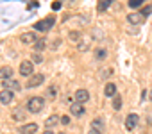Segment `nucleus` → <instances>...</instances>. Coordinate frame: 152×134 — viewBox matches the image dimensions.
I'll use <instances>...</instances> for the list:
<instances>
[{"label":"nucleus","instance_id":"nucleus-1","mask_svg":"<svg viewBox=\"0 0 152 134\" xmlns=\"http://www.w3.org/2000/svg\"><path fill=\"white\" fill-rule=\"evenodd\" d=\"M43 107H45V98H43V97H31V98L27 100V111H29V113L38 114V113L43 111Z\"/></svg>","mask_w":152,"mask_h":134},{"label":"nucleus","instance_id":"nucleus-2","mask_svg":"<svg viewBox=\"0 0 152 134\" xmlns=\"http://www.w3.org/2000/svg\"><path fill=\"white\" fill-rule=\"evenodd\" d=\"M54 23H56V18H54V16H48V18L39 20L38 23H34V29L39 31V32H47V31H50V29L54 27Z\"/></svg>","mask_w":152,"mask_h":134},{"label":"nucleus","instance_id":"nucleus-3","mask_svg":"<svg viewBox=\"0 0 152 134\" xmlns=\"http://www.w3.org/2000/svg\"><path fill=\"white\" fill-rule=\"evenodd\" d=\"M32 72H34V63L32 61L20 63V75L22 77H29V75H32Z\"/></svg>","mask_w":152,"mask_h":134},{"label":"nucleus","instance_id":"nucleus-4","mask_svg":"<svg viewBox=\"0 0 152 134\" xmlns=\"http://www.w3.org/2000/svg\"><path fill=\"white\" fill-rule=\"evenodd\" d=\"M43 82H45V75L36 74V75H32V77L27 81V88H38V86H41Z\"/></svg>","mask_w":152,"mask_h":134},{"label":"nucleus","instance_id":"nucleus-5","mask_svg":"<svg viewBox=\"0 0 152 134\" xmlns=\"http://www.w3.org/2000/svg\"><path fill=\"white\" fill-rule=\"evenodd\" d=\"M138 122H140V116H138L136 113H131V114L125 118V129H127V130H134V127L138 125Z\"/></svg>","mask_w":152,"mask_h":134},{"label":"nucleus","instance_id":"nucleus-6","mask_svg":"<svg viewBox=\"0 0 152 134\" xmlns=\"http://www.w3.org/2000/svg\"><path fill=\"white\" fill-rule=\"evenodd\" d=\"M2 84H4V90H9V91H20V88H22L16 79H6V81H2Z\"/></svg>","mask_w":152,"mask_h":134},{"label":"nucleus","instance_id":"nucleus-7","mask_svg":"<svg viewBox=\"0 0 152 134\" xmlns=\"http://www.w3.org/2000/svg\"><path fill=\"white\" fill-rule=\"evenodd\" d=\"M11 116H13L15 122H23V120H27V113H25L23 107H15V109L11 111Z\"/></svg>","mask_w":152,"mask_h":134},{"label":"nucleus","instance_id":"nucleus-8","mask_svg":"<svg viewBox=\"0 0 152 134\" xmlns=\"http://www.w3.org/2000/svg\"><path fill=\"white\" fill-rule=\"evenodd\" d=\"M13 98H15V91H9V90H4V91H0V104H4V106H9Z\"/></svg>","mask_w":152,"mask_h":134},{"label":"nucleus","instance_id":"nucleus-9","mask_svg":"<svg viewBox=\"0 0 152 134\" xmlns=\"http://www.w3.org/2000/svg\"><path fill=\"white\" fill-rule=\"evenodd\" d=\"M20 39H22V43L31 45V43H36V41H38V34H36V32H32V31H29V32L22 34V36H20Z\"/></svg>","mask_w":152,"mask_h":134},{"label":"nucleus","instance_id":"nucleus-10","mask_svg":"<svg viewBox=\"0 0 152 134\" xmlns=\"http://www.w3.org/2000/svg\"><path fill=\"white\" fill-rule=\"evenodd\" d=\"M143 20H145V16L141 13H131V15H127V22L132 23V25H140V23H143Z\"/></svg>","mask_w":152,"mask_h":134},{"label":"nucleus","instance_id":"nucleus-11","mask_svg":"<svg viewBox=\"0 0 152 134\" xmlns=\"http://www.w3.org/2000/svg\"><path fill=\"white\" fill-rule=\"evenodd\" d=\"M70 113H72L73 116H83V114H84V106H83L81 102H73V104L70 106Z\"/></svg>","mask_w":152,"mask_h":134},{"label":"nucleus","instance_id":"nucleus-12","mask_svg":"<svg viewBox=\"0 0 152 134\" xmlns=\"http://www.w3.org/2000/svg\"><path fill=\"white\" fill-rule=\"evenodd\" d=\"M88 100H90V93H88V90H77V91H75V102L84 104V102H88Z\"/></svg>","mask_w":152,"mask_h":134},{"label":"nucleus","instance_id":"nucleus-13","mask_svg":"<svg viewBox=\"0 0 152 134\" xmlns=\"http://www.w3.org/2000/svg\"><path fill=\"white\" fill-rule=\"evenodd\" d=\"M38 132V125L36 123H25L20 127V134H36Z\"/></svg>","mask_w":152,"mask_h":134},{"label":"nucleus","instance_id":"nucleus-14","mask_svg":"<svg viewBox=\"0 0 152 134\" xmlns=\"http://www.w3.org/2000/svg\"><path fill=\"white\" fill-rule=\"evenodd\" d=\"M90 47H91V38H90V36H83V38L79 39V50H81V52H86Z\"/></svg>","mask_w":152,"mask_h":134},{"label":"nucleus","instance_id":"nucleus-15","mask_svg":"<svg viewBox=\"0 0 152 134\" xmlns=\"http://www.w3.org/2000/svg\"><path fill=\"white\" fill-rule=\"evenodd\" d=\"M6 79H13V68L11 66H2V68H0V81H6Z\"/></svg>","mask_w":152,"mask_h":134},{"label":"nucleus","instance_id":"nucleus-16","mask_svg":"<svg viewBox=\"0 0 152 134\" xmlns=\"http://www.w3.org/2000/svg\"><path fill=\"white\" fill-rule=\"evenodd\" d=\"M104 95H106V97H115V95H118V93H116V86H115L113 82H107L106 88H104Z\"/></svg>","mask_w":152,"mask_h":134},{"label":"nucleus","instance_id":"nucleus-17","mask_svg":"<svg viewBox=\"0 0 152 134\" xmlns=\"http://www.w3.org/2000/svg\"><path fill=\"white\" fill-rule=\"evenodd\" d=\"M57 123H61V116H57V114H52V116H48L47 120H45V125L50 129V127H54V125H57Z\"/></svg>","mask_w":152,"mask_h":134},{"label":"nucleus","instance_id":"nucleus-18","mask_svg":"<svg viewBox=\"0 0 152 134\" xmlns=\"http://www.w3.org/2000/svg\"><path fill=\"white\" fill-rule=\"evenodd\" d=\"M91 127L102 132V130H104V120H102V118H93V120H91Z\"/></svg>","mask_w":152,"mask_h":134},{"label":"nucleus","instance_id":"nucleus-19","mask_svg":"<svg viewBox=\"0 0 152 134\" xmlns=\"http://www.w3.org/2000/svg\"><path fill=\"white\" fill-rule=\"evenodd\" d=\"M113 4V0H99V4H97V9L102 13V11H106L109 6Z\"/></svg>","mask_w":152,"mask_h":134},{"label":"nucleus","instance_id":"nucleus-20","mask_svg":"<svg viewBox=\"0 0 152 134\" xmlns=\"http://www.w3.org/2000/svg\"><path fill=\"white\" fill-rule=\"evenodd\" d=\"M106 55H107V50H106V48H97V50H95V59H97V61L106 59Z\"/></svg>","mask_w":152,"mask_h":134},{"label":"nucleus","instance_id":"nucleus-21","mask_svg":"<svg viewBox=\"0 0 152 134\" xmlns=\"http://www.w3.org/2000/svg\"><path fill=\"white\" fill-rule=\"evenodd\" d=\"M113 109L115 111H120L122 109V97L120 95H115L113 97Z\"/></svg>","mask_w":152,"mask_h":134},{"label":"nucleus","instance_id":"nucleus-22","mask_svg":"<svg viewBox=\"0 0 152 134\" xmlns=\"http://www.w3.org/2000/svg\"><path fill=\"white\" fill-rule=\"evenodd\" d=\"M57 97V86H48L47 88V98H56Z\"/></svg>","mask_w":152,"mask_h":134},{"label":"nucleus","instance_id":"nucleus-23","mask_svg":"<svg viewBox=\"0 0 152 134\" xmlns=\"http://www.w3.org/2000/svg\"><path fill=\"white\" fill-rule=\"evenodd\" d=\"M45 47H47V41L41 38V39H38L36 43H34V48H36V52H41V50H45Z\"/></svg>","mask_w":152,"mask_h":134},{"label":"nucleus","instance_id":"nucleus-24","mask_svg":"<svg viewBox=\"0 0 152 134\" xmlns=\"http://www.w3.org/2000/svg\"><path fill=\"white\" fill-rule=\"evenodd\" d=\"M145 2V0H129V7H132V9H138L141 4Z\"/></svg>","mask_w":152,"mask_h":134},{"label":"nucleus","instance_id":"nucleus-25","mask_svg":"<svg viewBox=\"0 0 152 134\" xmlns=\"http://www.w3.org/2000/svg\"><path fill=\"white\" fill-rule=\"evenodd\" d=\"M81 38H83V34H81L79 31H72V32H70V39H73V41H79Z\"/></svg>","mask_w":152,"mask_h":134},{"label":"nucleus","instance_id":"nucleus-26","mask_svg":"<svg viewBox=\"0 0 152 134\" xmlns=\"http://www.w3.org/2000/svg\"><path fill=\"white\" fill-rule=\"evenodd\" d=\"M43 61V57H41V54L39 52H36L34 55H32V63H41Z\"/></svg>","mask_w":152,"mask_h":134},{"label":"nucleus","instance_id":"nucleus-27","mask_svg":"<svg viewBox=\"0 0 152 134\" xmlns=\"http://www.w3.org/2000/svg\"><path fill=\"white\" fill-rule=\"evenodd\" d=\"M111 74H113V70H111V68H107V70H104V72L100 74V75H102L100 79H107V75H111Z\"/></svg>","mask_w":152,"mask_h":134},{"label":"nucleus","instance_id":"nucleus-28","mask_svg":"<svg viewBox=\"0 0 152 134\" xmlns=\"http://www.w3.org/2000/svg\"><path fill=\"white\" fill-rule=\"evenodd\" d=\"M150 13H152V6H150V7H143V9H141V15H143V16H148Z\"/></svg>","mask_w":152,"mask_h":134},{"label":"nucleus","instance_id":"nucleus-29","mask_svg":"<svg viewBox=\"0 0 152 134\" xmlns=\"http://www.w3.org/2000/svg\"><path fill=\"white\" fill-rule=\"evenodd\" d=\"M61 123H63V125H68V123H70V116H68V114L61 116Z\"/></svg>","mask_w":152,"mask_h":134},{"label":"nucleus","instance_id":"nucleus-30","mask_svg":"<svg viewBox=\"0 0 152 134\" xmlns=\"http://www.w3.org/2000/svg\"><path fill=\"white\" fill-rule=\"evenodd\" d=\"M52 9H54V11H59V9H61V4H59V2H54V4H52Z\"/></svg>","mask_w":152,"mask_h":134},{"label":"nucleus","instance_id":"nucleus-31","mask_svg":"<svg viewBox=\"0 0 152 134\" xmlns=\"http://www.w3.org/2000/svg\"><path fill=\"white\" fill-rule=\"evenodd\" d=\"M88 134H102V132H100V130H97V129H93V127H91V130H90V132H88Z\"/></svg>","mask_w":152,"mask_h":134},{"label":"nucleus","instance_id":"nucleus-32","mask_svg":"<svg viewBox=\"0 0 152 134\" xmlns=\"http://www.w3.org/2000/svg\"><path fill=\"white\" fill-rule=\"evenodd\" d=\"M43 134H54V132H50V130H45V132H43Z\"/></svg>","mask_w":152,"mask_h":134},{"label":"nucleus","instance_id":"nucleus-33","mask_svg":"<svg viewBox=\"0 0 152 134\" xmlns=\"http://www.w3.org/2000/svg\"><path fill=\"white\" fill-rule=\"evenodd\" d=\"M150 100H152V90H150Z\"/></svg>","mask_w":152,"mask_h":134},{"label":"nucleus","instance_id":"nucleus-34","mask_svg":"<svg viewBox=\"0 0 152 134\" xmlns=\"http://www.w3.org/2000/svg\"><path fill=\"white\" fill-rule=\"evenodd\" d=\"M56 134H64V132H56Z\"/></svg>","mask_w":152,"mask_h":134}]
</instances>
